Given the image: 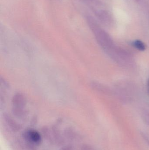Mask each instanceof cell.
Returning a JSON list of instances; mask_svg holds the SVG:
<instances>
[{
    "mask_svg": "<svg viewBox=\"0 0 149 150\" xmlns=\"http://www.w3.org/2000/svg\"><path fill=\"white\" fill-rule=\"evenodd\" d=\"M81 150H94L92 147L88 144H84L82 146Z\"/></svg>",
    "mask_w": 149,
    "mask_h": 150,
    "instance_id": "8",
    "label": "cell"
},
{
    "mask_svg": "<svg viewBox=\"0 0 149 150\" xmlns=\"http://www.w3.org/2000/svg\"><path fill=\"white\" fill-rule=\"evenodd\" d=\"M148 92L149 93V80H148Z\"/></svg>",
    "mask_w": 149,
    "mask_h": 150,
    "instance_id": "11",
    "label": "cell"
},
{
    "mask_svg": "<svg viewBox=\"0 0 149 150\" xmlns=\"http://www.w3.org/2000/svg\"><path fill=\"white\" fill-rule=\"evenodd\" d=\"M52 132L54 138V142L59 145L63 144L64 142V138L58 129L54 127L52 128Z\"/></svg>",
    "mask_w": 149,
    "mask_h": 150,
    "instance_id": "2",
    "label": "cell"
},
{
    "mask_svg": "<svg viewBox=\"0 0 149 150\" xmlns=\"http://www.w3.org/2000/svg\"><path fill=\"white\" fill-rule=\"evenodd\" d=\"M132 45L134 47L140 51H143L146 49L145 44L140 40H135L132 43Z\"/></svg>",
    "mask_w": 149,
    "mask_h": 150,
    "instance_id": "5",
    "label": "cell"
},
{
    "mask_svg": "<svg viewBox=\"0 0 149 150\" xmlns=\"http://www.w3.org/2000/svg\"><path fill=\"white\" fill-rule=\"evenodd\" d=\"M6 122L10 128L14 132H17L19 131L21 129V126L18 123H17L15 121L12 120L11 118H10L8 116H7L5 118Z\"/></svg>",
    "mask_w": 149,
    "mask_h": 150,
    "instance_id": "4",
    "label": "cell"
},
{
    "mask_svg": "<svg viewBox=\"0 0 149 150\" xmlns=\"http://www.w3.org/2000/svg\"><path fill=\"white\" fill-rule=\"evenodd\" d=\"M144 119L145 122L149 126V112H146L144 114Z\"/></svg>",
    "mask_w": 149,
    "mask_h": 150,
    "instance_id": "9",
    "label": "cell"
},
{
    "mask_svg": "<svg viewBox=\"0 0 149 150\" xmlns=\"http://www.w3.org/2000/svg\"><path fill=\"white\" fill-rule=\"evenodd\" d=\"M22 138L24 141L31 143L35 145H38L42 142V135L36 130L30 129L24 131Z\"/></svg>",
    "mask_w": 149,
    "mask_h": 150,
    "instance_id": "1",
    "label": "cell"
},
{
    "mask_svg": "<svg viewBox=\"0 0 149 150\" xmlns=\"http://www.w3.org/2000/svg\"><path fill=\"white\" fill-rule=\"evenodd\" d=\"M141 135L144 141L149 146V134L145 132H142Z\"/></svg>",
    "mask_w": 149,
    "mask_h": 150,
    "instance_id": "7",
    "label": "cell"
},
{
    "mask_svg": "<svg viewBox=\"0 0 149 150\" xmlns=\"http://www.w3.org/2000/svg\"><path fill=\"white\" fill-rule=\"evenodd\" d=\"M60 150H73L72 147L71 146L67 145V146H64Z\"/></svg>",
    "mask_w": 149,
    "mask_h": 150,
    "instance_id": "10",
    "label": "cell"
},
{
    "mask_svg": "<svg viewBox=\"0 0 149 150\" xmlns=\"http://www.w3.org/2000/svg\"><path fill=\"white\" fill-rule=\"evenodd\" d=\"M41 132L45 139L48 141L51 144L55 142L53 135H52V132L50 131L48 128L47 127L43 128Z\"/></svg>",
    "mask_w": 149,
    "mask_h": 150,
    "instance_id": "3",
    "label": "cell"
},
{
    "mask_svg": "<svg viewBox=\"0 0 149 150\" xmlns=\"http://www.w3.org/2000/svg\"><path fill=\"white\" fill-rule=\"evenodd\" d=\"M65 134L66 137H67L69 139H73L75 137L74 132L73 130H71V129L66 130V131L65 132Z\"/></svg>",
    "mask_w": 149,
    "mask_h": 150,
    "instance_id": "6",
    "label": "cell"
}]
</instances>
